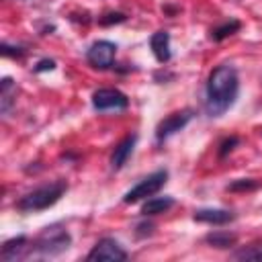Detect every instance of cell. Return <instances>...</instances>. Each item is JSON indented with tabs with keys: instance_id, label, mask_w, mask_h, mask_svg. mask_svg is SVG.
<instances>
[{
	"instance_id": "cell-3",
	"label": "cell",
	"mask_w": 262,
	"mask_h": 262,
	"mask_svg": "<svg viewBox=\"0 0 262 262\" xmlns=\"http://www.w3.org/2000/svg\"><path fill=\"white\" fill-rule=\"evenodd\" d=\"M72 244V235L68 233V229L59 223L47 225L33 242V252L35 256H43V258H53L63 254Z\"/></svg>"
},
{
	"instance_id": "cell-15",
	"label": "cell",
	"mask_w": 262,
	"mask_h": 262,
	"mask_svg": "<svg viewBox=\"0 0 262 262\" xmlns=\"http://www.w3.org/2000/svg\"><path fill=\"white\" fill-rule=\"evenodd\" d=\"M16 94V86L10 78H4L0 84V106H2V115H8L10 104H12V96Z\"/></svg>"
},
{
	"instance_id": "cell-7",
	"label": "cell",
	"mask_w": 262,
	"mask_h": 262,
	"mask_svg": "<svg viewBox=\"0 0 262 262\" xmlns=\"http://www.w3.org/2000/svg\"><path fill=\"white\" fill-rule=\"evenodd\" d=\"M115 55H117V45L111 41H96L90 45V49L86 51V59L92 68L98 70H106L115 63Z\"/></svg>"
},
{
	"instance_id": "cell-17",
	"label": "cell",
	"mask_w": 262,
	"mask_h": 262,
	"mask_svg": "<svg viewBox=\"0 0 262 262\" xmlns=\"http://www.w3.org/2000/svg\"><path fill=\"white\" fill-rule=\"evenodd\" d=\"M237 29H239V20H229V23H225V25L217 27V29L211 33V37H213L215 41H221V39H225V37L233 35Z\"/></svg>"
},
{
	"instance_id": "cell-6",
	"label": "cell",
	"mask_w": 262,
	"mask_h": 262,
	"mask_svg": "<svg viewBox=\"0 0 262 262\" xmlns=\"http://www.w3.org/2000/svg\"><path fill=\"white\" fill-rule=\"evenodd\" d=\"M92 106L96 111H125L129 98L117 88H100L92 94Z\"/></svg>"
},
{
	"instance_id": "cell-1",
	"label": "cell",
	"mask_w": 262,
	"mask_h": 262,
	"mask_svg": "<svg viewBox=\"0 0 262 262\" xmlns=\"http://www.w3.org/2000/svg\"><path fill=\"white\" fill-rule=\"evenodd\" d=\"M239 92L237 70L231 63L217 66L207 80L205 86V111L211 117H221L231 108Z\"/></svg>"
},
{
	"instance_id": "cell-5",
	"label": "cell",
	"mask_w": 262,
	"mask_h": 262,
	"mask_svg": "<svg viewBox=\"0 0 262 262\" xmlns=\"http://www.w3.org/2000/svg\"><path fill=\"white\" fill-rule=\"evenodd\" d=\"M86 258L90 262H119L127 260V252L115 237H102L100 242H96V246L88 252Z\"/></svg>"
},
{
	"instance_id": "cell-8",
	"label": "cell",
	"mask_w": 262,
	"mask_h": 262,
	"mask_svg": "<svg viewBox=\"0 0 262 262\" xmlns=\"http://www.w3.org/2000/svg\"><path fill=\"white\" fill-rule=\"evenodd\" d=\"M192 119V111L190 108H184V111H176L172 115H168L166 119H162L156 127V139L158 141H164L168 137H172L176 131L184 129Z\"/></svg>"
},
{
	"instance_id": "cell-19",
	"label": "cell",
	"mask_w": 262,
	"mask_h": 262,
	"mask_svg": "<svg viewBox=\"0 0 262 262\" xmlns=\"http://www.w3.org/2000/svg\"><path fill=\"white\" fill-rule=\"evenodd\" d=\"M235 143H237V137H229V139H225V141L221 143V149H219V156H225L227 151H231Z\"/></svg>"
},
{
	"instance_id": "cell-18",
	"label": "cell",
	"mask_w": 262,
	"mask_h": 262,
	"mask_svg": "<svg viewBox=\"0 0 262 262\" xmlns=\"http://www.w3.org/2000/svg\"><path fill=\"white\" fill-rule=\"evenodd\" d=\"M254 188H258V182L254 178H239L227 184V190H254Z\"/></svg>"
},
{
	"instance_id": "cell-2",
	"label": "cell",
	"mask_w": 262,
	"mask_h": 262,
	"mask_svg": "<svg viewBox=\"0 0 262 262\" xmlns=\"http://www.w3.org/2000/svg\"><path fill=\"white\" fill-rule=\"evenodd\" d=\"M66 190H68V184H66L63 180H53V182H49V184L37 186L35 190L27 192V194L16 203V209L23 211V213H37V211L49 209V207H53V205L63 196Z\"/></svg>"
},
{
	"instance_id": "cell-16",
	"label": "cell",
	"mask_w": 262,
	"mask_h": 262,
	"mask_svg": "<svg viewBox=\"0 0 262 262\" xmlns=\"http://www.w3.org/2000/svg\"><path fill=\"white\" fill-rule=\"evenodd\" d=\"M235 260H252V262H262V244H252L246 248H239L233 252Z\"/></svg>"
},
{
	"instance_id": "cell-4",
	"label": "cell",
	"mask_w": 262,
	"mask_h": 262,
	"mask_svg": "<svg viewBox=\"0 0 262 262\" xmlns=\"http://www.w3.org/2000/svg\"><path fill=\"white\" fill-rule=\"evenodd\" d=\"M166 178H168V172H166V170H156V172H151L149 176H145L143 180H139L131 190L125 192L123 203L131 205V203H137V201H141V199L154 196V194L166 184Z\"/></svg>"
},
{
	"instance_id": "cell-14",
	"label": "cell",
	"mask_w": 262,
	"mask_h": 262,
	"mask_svg": "<svg viewBox=\"0 0 262 262\" xmlns=\"http://www.w3.org/2000/svg\"><path fill=\"white\" fill-rule=\"evenodd\" d=\"M205 242H207L209 246H213V248H231V246H235L237 235L231 233V231L215 229V231H211V233L205 235Z\"/></svg>"
},
{
	"instance_id": "cell-21",
	"label": "cell",
	"mask_w": 262,
	"mask_h": 262,
	"mask_svg": "<svg viewBox=\"0 0 262 262\" xmlns=\"http://www.w3.org/2000/svg\"><path fill=\"white\" fill-rule=\"evenodd\" d=\"M108 16H111V18H102L100 23H102V25H108V23H113V20H115V23H123V20H125V14H121V12L108 14Z\"/></svg>"
},
{
	"instance_id": "cell-11",
	"label": "cell",
	"mask_w": 262,
	"mask_h": 262,
	"mask_svg": "<svg viewBox=\"0 0 262 262\" xmlns=\"http://www.w3.org/2000/svg\"><path fill=\"white\" fill-rule=\"evenodd\" d=\"M149 45H151V51H154V55H156V59L160 63H166L170 59L172 51H170V35H168V31L154 33L151 39H149Z\"/></svg>"
},
{
	"instance_id": "cell-20",
	"label": "cell",
	"mask_w": 262,
	"mask_h": 262,
	"mask_svg": "<svg viewBox=\"0 0 262 262\" xmlns=\"http://www.w3.org/2000/svg\"><path fill=\"white\" fill-rule=\"evenodd\" d=\"M55 68V61L53 59H41L35 68V72H45V70H53Z\"/></svg>"
},
{
	"instance_id": "cell-9",
	"label": "cell",
	"mask_w": 262,
	"mask_h": 262,
	"mask_svg": "<svg viewBox=\"0 0 262 262\" xmlns=\"http://www.w3.org/2000/svg\"><path fill=\"white\" fill-rule=\"evenodd\" d=\"M29 252H33V244L29 242L27 235H16L12 239H6L2 244V250H0V258L4 262H16L20 258H25Z\"/></svg>"
},
{
	"instance_id": "cell-13",
	"label": "cell",
	"mask_w": 262,
	"mask_h": 262,
	"mask_svg": "<svg viewBox=\"0 0 262 262\" xmlns=\"http://www.w3.org/2000/svg\"><path fill=\"white\" fill-rule=\"evenodd\" d=\"M174 205V199L172 196H149L143 207H141V213L147 217V215H158V213H164L168 211L170 207Z\"/></svg>"
},
{
	"instance_id": "cell-10",
	"label": "cell",
	"mask_w": 262,
	"mask_h": 262,
	"mask_svg": "<svg viewBox=\"0 0 262 262\" xmlns=\"http://www.w3.org/2000/svg\"><path fill=\"white\" fill-rule=\"evenodd\" d=\"M192 217H194V221L209 223V225H225L235 219V215L227 209H199V211H194Z\"/></svg>"
},
{
	"instance_id": "cell-12",
	"label": "cell",
	"mask_w": 262,
	"mask_h": 262,
	"mask_svg": "<svg viewBox=\"0 0 262 262\" xmlns=\"http://www.w3.org/2000/svg\"><path fill=\"white\" fill-rule=\"evenodd\" d=\"M135 141H137V135H127V137L115 147V151H113V156H111V166H113L115 170H119V168L125 166V162H127L129 156L133 154Z\"/></svg>"
}]
</instances>
